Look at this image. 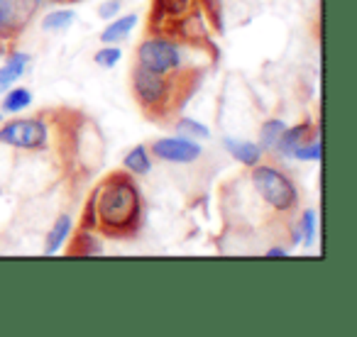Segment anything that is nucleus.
Listing matches in <instances>:
<instances>
[{
	"label": "nucleus",
	"instance_id": "obj_1",
	"mask_svg": "<svg viewBox=\"0 0 357 337\" xmlns=\"http://www.w3.org/2000/svg\"><path fill=\"white\" fill-rule=\"evenodd\" d=\"M96 228L108 237H135L142 225V196L130 174L113 171L93 191Z\"/></svg>",
	"mask_w": 357,
	"mask_h": 337
},
{
	"label": "nucleus",
	"instance_id": "obj_2",
	"mask_svg": "<svg viewBox=\"0 0 357 337\" xmlns=\"http://www.w3.org/2000/svg\"><path fill=\"white\" fill-rule=\"evenodd\" d=\"M252 181H255V189L259 191L264 201H267L272 208L277 210H291L298 201L296 194V186L294 181L289 179L284 171L274 166H264V164H257L252 171Z\"/></svg>",
	"mask_w": 357,
	"mask_h": 337
},
{
	"label": "nucleus",
	"instance_id": "obj_3",
	"mask_svg": "<svg viewBox=\"0 0 357 337\" xmlns=\"http://www.w3.org/2000/svg\"><path fill=\"white\" fill-rule=\"evenodd\" d=\"M132 88L139 105L147 110V115L167 113L169 103H172V81L137 64L132 71Z\"/></svg>",
	"mask_w": 357,
	"mask_h": 337
},
{
	"label": "nucleus",
	"instance_id": "obj_4",
	"mask_svg": "<svg viewBox=\"0 0 357 337\" xmlns=\"http://www.w3.org/2000/svg\"><path fill=\"white\" fill-rule=\"evenodd\" d=\"M137 64L154 74L167 76L181 66V52L169 37L154 35L137 47Z\"/></svg>",
	"mask_w": 357,
	"mask_h": 337
},
{
	"label": "nucleus",
	"instance_id": "obj_5",
	"mask_svg": "<svg viewBox=\"0 0 357 337\" xmlns=\"http://www.w3.org/2000/svg\"><path fill=\"white\" fill-rule=\"evenodd\" d=\"M196 3H204V0H152V15H149L152 32L154 35L174 40L178 25H181L191 13L199 10Z\"/></svg>",
	"mask_w": 357,
	"mask_h": 337
},
{
	"label": "nucleus",
	"instance_id": "obj_6",
	"mask_svg": "<svg viewBox=\"0 0 357 337\" xmlns=\"http://www.w3.org/2000/svg\"><path fill=\"white\" fill-rule=\"evenodd\" d=\"M0 142L17 149H40L47 142V127L42 120H13L6 127H0Z\"/></svg>",
	"mask_w": 357,
	"mask_h": 337
},
{
	"label": "nucleus",
	"instance_id": "obj_7",
	"mask_svg": "<svg viewBox=\"0 0 357 337\" xmlns=\"http://www.w3.org/2000/svg\"><path fill=\"white\" fill-rule=\"evenodd\" d=\"M42 0H0V37L10 40L20 35L35 17Z\"/></svg>",
	"mask_w": 357,
	"mask_h": 337
},
{
	"label": "nucleus",
	"instance_id": "obj_8",
	"mask_svg": "<svg viewBox=\"0 0 357 337\" xmlns=\"http://www.w3.org/2000/svg\"><path fill=\"white\" fill-rule=\"evenodd\" d=\"M152 154L157 159H164V162H174V164H191L204 154L199 142H194L191 137H162L152 144Z\"/></svg>",
	"mask_w": 357,
	"mask_h": 337
},
{
	"label": "nucleus",
	"instance_id": "obj_9",
	"mask_svg": "<svg viewBox=\"0 0 357 337\" xmlns=\"http://www.w3.org/2000/svg\"><path fill=\"white\" fill-rule=\"evenodd\" d=\"M27 61H30V56L22 54V52H13V54L8 56L6 64L0 66V95L6 93V91L10 88V86L15 84L22 74H25Z\"/></svg>",
	"mask_w": 357,
	"mask_h": 337
},
{
	"label": "nucleus",
	"instance_id": "obj_10",
	"mask_svg": "<svg viewBox=\"0 0 357 337\" xmlns=\"http://www.w3.org/2000/svg\"><path fill=\"white\" fill-rule=\"evenodd\" d=\"M311 130H313L311 123H301V125H296V127H287L282 132V137L277 139L274 149H279V154H282V157H291L294 149L301 147L303 142H308L306 137L311 134Z\"/></svg>",
	"mask_w": 357,
	"mask_h": 337
},
{
	"label": "nucleus",
	"instance_id": "obj_11",
	"mask_svg": "<svg viewBox=\"0 0 357 337\" xmlns=\"http://www.w3.org/2000/svg\"><path fill=\"white\" fill-rule=\"evenodd\" d=\"M225 149L233 154V159L243 162L245 166H257L262 162V147L255 142H245V139H225Z\"/></svg>",
	"mask_w": 357,
	"mask_h": 337
},
{
	"label": "nucleus",
	"instance_id": "obj_12",
	"mask_svg": "<svg viewBox=\"0 0 357 337\" xmlns=\"http://www.w3.org/2000/svg\"><path fill=\"white\" fill-rule=\"evenodd\" d=\"M135 25H137V15H135V13L123 15V17H115V20L103 30L100 42H103V45H115V42H123L125 37H130V32L135 30Z\"/></svg>",
	"mask_w": 357,
	"mask_h": 337
},
{
	"label": "nucleus",
	"instance_id": "obj_13",
	"mask_svg": "<svg viewBox=\"0 0 357 337\" xmlns=\"http://www.w3.org/2000/svg\"><path fill=\"white\" fill-rule=\"evenodd\" d=\"M69 233H71V218L69 215H61V218H56V223L52 225L50 235H47V247L45 252L47 254H56L61 247H64V242L69 240Z\"/></svg>",
	"mask_w": 357,
	"mask_h": 337
},
{
	"label": "nucleus",
	"instance_id": "obj_14",
	"mask_svg": "<svg viewBox=\"0 0 357 337\" xmlns=\"http://www.w3.org/2000/svg\"><path fill=\"white\" fill-rule=\"evenodd\" d=\"M125 168H128L130 174H137V176H147L152 171V162H149V149L137 144L128 152L125 157Z\"/></svg>",
	"mask_w": 357,
	"mask_h": 337
},
{
	"label": "nucleus",
	"instance_id": "obj_15",
	"mask_svg": "<svg viewBox=\"0 0 357 337\" xmlns=\"http://www.w3.org/2000/svg\"><path fill=\"white\" fill-rule=\"evenodd\" d=\"M32 103V93L27 88H13L6 93V98H3V110L6 113H20V110H25L27 105Z\"/></svg>",
	"mask_w": 357,
	"mask_h": 337
},
{
	"label": "nucleus",
	"instance_id": "obj_16",
	"mask_svg": "<svg viewBox=\"0 0 357 337\" xmlns=\"http://www.w3.org/2000/svg\"><path fill=\"white\" fill-rule=\"evenodd\" d=\"M74 20H76V13L71 10V8H64V10H54V13H50V15L45 17V22H42V27H45L47 32L66 30V27H69Z\"/></svg>",
	"mask_w": 357,
	"mask_h": 337
},
{
	"label": "nucleus",
	"instance_id": "obj_17",
	"mask_svg": "<svg viewBox=\"0 0 357 337\" xmlns=\"http://www.w3.org/2000/svg\"><path fill=\"white\" fill-rule=\"evenodd\" d=\"M284 130H287V125H284L282 120H267V123L262 125V130H259V139H262L259 147L274 149V144H277V139L282 137Z\"/></svg>",
	"mask_w": 357,
	"mask_h": 337
},
{
	"label": "nucleus",
	"instance_id": "obj_18",
	"mask_svg": "<svg viewBox=\"0 0 357 337\" xmlns=\"http://www.w3.org/2000/svg\"><path fill=\"white\" fill-rule=\"evenodd\" d=\"M176 132L184 134V137H191V139H208L211 137V130L206 125L196 123V120H189V118H181L176 123Z\"/></svg>",
	"mask_w": 357,
	"mask_h": 337
},
{
	"label": "nucleus",
	"instance_id": "obj_19",
	"mask_svg": "<svg viewBox=\"0 0 357 337\" xmlns=\"http://www.w3.org/2000/svg\"><path fill=\"white\" fill-rule=\"evenodd\" d=\"M294 159H301V162H321L323 157V144L321 139H311V142H303L301 147L294 149Z\"/></svg>",
	"mask_w": 357,
	"mask_h": 337
},
{
	"label": "nucleus",
	"instance_id": "obj_20",
	"mask_svg": "<svg viewBox=\"0 0 357 337\" xmlns=\"http://www.w3.org/2000/svg\"><path fill=\"white\" fill-rule=\"evenodd\" d=\"M96 64L98 66H105V69H113L115 64H118L120 59H123V52L118 49V47H103L100 52H96Z\"/></svg>",
	"mask_w": 357,
	"mask_h": 337
},
{
	"label": "nucleus",
	"instance_id": "obj_21",
	"mask_svg": "<svg viewBox=\"0 0 357 337\" xmlns=\"http://www.w3.org/2000/svg\"><path fill=\"white\" fill-rule=\"evenodd\" d=\"M301 230H303V242L313 244L316 240V210H303V218H301Z\"/></svg>",
	"mask_w": 357,
	"mask_h": 337
},
{
	"label": "nucleus",
	"instance_id": "obj_22",
	"mask_svg": "<svg viewBox=\"0 0 357 337\" xmlns=\"http://www.w3.org/2000/svg\"><path fill=\"white\" fill-rule=\"evenodd\" d=\"M120 0H108V3H103V6L98 8V15L103 17V20H110V17H115L120 13Z\"/></svg>",
	"mask_w": 357,
	"mask_h": 337
},
{
	"label": "nucleus",
	"instance_id": "obj_23",
	"mask_svg": "<svg viewBox=\"0 0 357 337\" xmlns=\"http://www.w3.org/2000/svg\"><path fill=\"white\" fill-rule=\"evenodd\" d=\"M267 257H287V249H284V247H272L267 252Z\"/></svg>",
	"mask_w": 357,
	"mask_h": 337
}]
</instances>
